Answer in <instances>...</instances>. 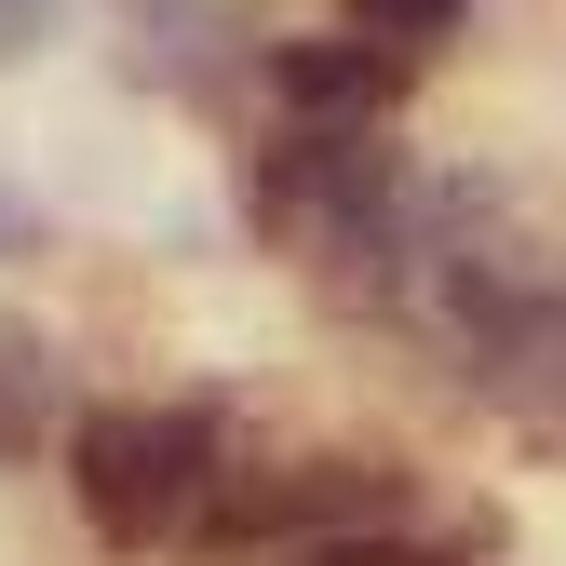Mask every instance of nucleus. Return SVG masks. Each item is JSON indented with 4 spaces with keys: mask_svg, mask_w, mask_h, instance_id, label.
Returning <instances> with one entry per match:
<instances>
[{
    "mask_svg": "<svg viewBox=\"0 0 566 566\" xmlns=\"http://www.w3.org/2000/svg\"><path fill=\"white\" fill-rule=\"evenodd\" d=\"M67 485H82V526L108 553H149L202 513V485H217V418L202 405H108L67 432Z\"/></svg>",
    "mask_w": 566,
    "mask_h": 566,
    "instance_id": "nucleus-1",
    "label": "nucleus"
},
{
    "mask_svg": "<svg viewBox=\"0 0 566 566\" xmlns=\"http://www.w3.org/2000/svg\"><path fill=\"white\" fill-rule=\"evenodd\" d=\"M270 82H283V108H297V122L365 135V122H391V108H405L418 54H391V41H365V28H337V41H283V54H270Z\"/></svg>",
    "mask_w": 566,
    "mask_h": 566,
    "instance_id": "nucleus-2",
    "label": "nucleus"
},
{
    "mask_svg": "<svg viewBox=\"0 0 566 566\" xmlns=\"http://www.w3.org/2000/svg\"><path fill=\"white\" fill-rule=\"evenodd\" d=\"M472 14V0H350V28H365V41H391V54H418V41H446Z\"/></svg>",
    "mask_w": 566,
    "mask_h": 566,
    "instance_id": "nucleus-3",
    "label": "nucleus"
},
{
    "mask_svg": "<svg viewBox=\"0 0 566 566\" xmlns=\"http://www.w3.org/2000/svg\"><path fill=\"white\" fill-rule=\"evenodd\" d=\"M283 566H446L432 539H391V526H350V539H297Z\"/></svg>",
    "mask_w": 566,
    "mask_h": 566,
    "instance_id": "nucleus-4",
    "label": "nucleus"
},
{
    "mask_svg": "<svg viewBox=\"0 0 566 566\" xmlns=\"http://www.w3.org/2000/svg\"><path fill=\"white\" fill-rule=\"evenodd\" d=\"M41 432V350H0V446Z\"/></svg>",
    "mask_w": 566,
    "mask_h": 566,
    "instance_id": "nucleus-5",
    "label": "nucleus"
},
{
    "mask_svg": "<svg viewBox=\"0 0 566 566\" xmlns=\"http://www.w3.org/2000/svg\"><path fill=\"white\" fill-rule=\"evenodd\" d=\"M54 14H67V0H0V67H28L54 41Z\"/></svg>",
    "mask_w": 566,
    "mask_h": 566,
    "instance_id": "nucleus-6",
    "label": "nucleus"
},
{
    "mask_svg": "<svg viewBox=\"0 0 566 566\" xmlns=\"http://www.w3.org/2000/svg\"><path fill=\"white\" fill-rule=\"evenodd\" d=\"M28 243H41V202H28V189H0V256H28Z\"/></svg>",
    "mask_w": 566,
    "mask_h": 566,
    "instance_id": "nucleus-7",
    "label": "nucleus"
}]
</instances>
